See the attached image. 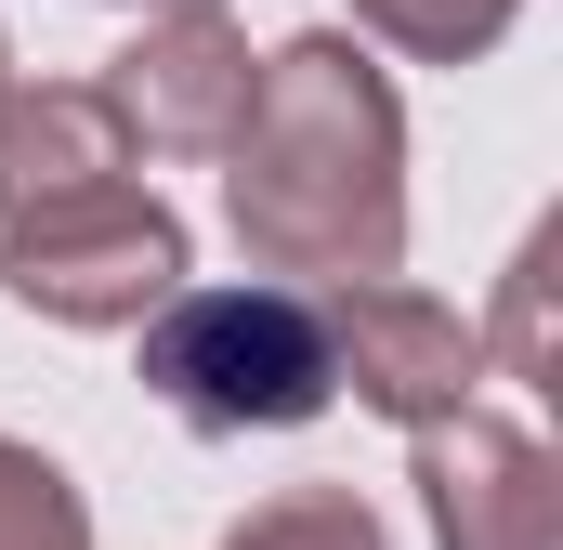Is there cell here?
I'll return each instance as SVG.
<instances>
[{"instance_id":"obj_1","label":"cell","mask_w":563,"mask_h":550,"mask_svg":"<svg viewBox=\"0 0 563 550\" xmlns=\"http://www.w3.org/2000/svg\"><path fill=\"white\" fill-rule=\"evenodd\" d=\"M223 210L263 288H380L407 263V119L354 26H301L250 66V119L223 144Z\"/></svg>"},{"instance_id":"obj_2","label":"cell","mask_w":563,"mask_h":550,"mask_svg":"<svg viewBox=\"0 0 563 550\" xmlns=\"http://www.w3.org/2000/svg\"><path fill=\"white\" fill-rule=\"evenodd\" d=\"M144 394L184 432H301L328 407V301L301 288H170L144 315Z\"/></svg>"},{"instance_id":"obj_3","label":"cell","mask_w":563,"mask_h":550,"mask_svg":"<svg viewBox=\"0 0 563 550\" xmlns=\"http://www.w3.org/2000/svg\"><path fill=\"white\" fill-rule=\"evenodd\" d=\"M0 288L26 315H53V328H144L184 288V223L144 184H92V197L0 237Z\"/></svg>"},{"instance_id":"obj_4","label":"cell","mask_w":563,"mask_h":550,"mask_svg":"<svg viewBox=\"0 0 563 550\" xmlns=\"http://www.w3.org/2000/svg\"><path fill=\"white\" fill-rule=\"evenodd\" d=\"M328 381H354V407L432 432V419L472 407V381H485V328H472L459 301L407 288V275L341 288V301H328Z\"/></svg>"},{"instance_id":"obj_5","label":"cell","mask_w":563,"mask_h":550,"mask_svg":"<svg viewBox=\"0 0 563 550\" xmlns=\"http://www.w3.org/2000/svg\"><path fill=\"white\" fill-rule=\"evenodd\" d=\"M250 66L263 53L223 26V0H170L132 53H119V79H92V92L119 106L132 157H223L236 119H250Z\"/></svg>"},{"instance_id":"obj_6","label":"cell","mask_w":563,"mask_h":550,"mask_svg":"<svg viewBox=\"0 0 563 550\" xmlns=\"http://www.w3.org/2000/svg\"><path fill=\"white\" fill-rule=\"evenodd\" d=\"M407 446H420V498H432V538L445 550H563V485H551L538 432L459 407L432 432H407Z\"/></svg>"},{"instance_id":"obj_7","label":"cell","mask_w":563,"mask_h":550,"mask_svg":"<svg viewBox=\"0 0 563 550\" xmlns=\"http://www.w3.org/2000/svg\"><path fill=\"white\" fill-rule=\"evenodd\" d=\"M92 184H132L119 106L92 79H40V92L13 79L0 92V237L40 223V210H66V197H92Z\"/></svg>"},{"instance_id":"obj_8","label":"cell","mask_w":563,"mask_h":550,"mask_svg":"<svg viewBox=\"0 0 563 550\" xmlns=\"http://www.w3.org/2000/svg\"><path fill=\"white\" fill-rule=\"evenodd\" d=\"M223 550H394V538H380V512H367L354 485H288V498H263Z\"/></svg>"},{"instance_id":"obj_9","label":"cell","mask_w":563,"mask_h":550,"mask_svg":"<svg viewBox=\"0 0 563 550\" xmlns=\"http://www.w3.org/2000/svg\"><path fill=\"white\" fill-rule=\"evenodd\" d=\"M511 13H525V0H354V26L394 40V53H420V66H472Z\"/></svg>"},{"instance_id":"obj_10","label":"cell","mask_w":563,"mask_h":550,"mask_svg":"<svg viewBox=\"0 0 563 550\" xmlns=\"http://www.w3.org/2000/svg\"><path fill=\"white\" fill-rule=\"evenodd\" d=\"M0 550H92L79 485H66L40 446H13V432H0Z\"/></svg>"},{"instance_id":"obj_11","label":"cell","mask_w":563,"mask_h":550,"mask_svg":"<svg viewBox=\"0 0 563 550\" xmlns=\"http://www.w3.org/2000/svg\"><path fill=\"white\" fill-rule=\"evenodd\" d=\"M498 367L525 381V394H551L563 354H551V223L525 237V263H511V301H498Z\"/></svg>"},{"instance_id":"obj_12","label":"cell","mask_w":563,"mask_h":550,"mask_svg":"<svg viewBox=\"0 0 563 550\" xmlns=\"http://www.w3.org/2000/svg\"><path fill=\"white\" fill-rule=\"evenodd\" d=\"M0 92H13V40H0Z\"/></svg>"}]
</instances>
